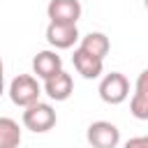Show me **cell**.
<instances>
[{
  "instance_id": "cell-10",
  "label": "cell",
  "mask_w": 148,
  "mask_h": 148,
  "mask_svg": "<svg viewBox=\"0 0 148 148\" xmlns=\"http://www.w3.org/2000/svg\"><path fill=\"white\" fill-rule=\"evenodd\" d=\"M72 62H74V69L83 76V79H99L102 72H104V60L81 51V49H74V56H72Z\"/></svg>"
},
{
  "instance_id": "cell-1",
  "label": "cell",
  "mask_w": 148,
  "mask_h": 148,
  "mask_svg": "<svg viewBox=\"0 0 148 148\" xmlns=\"http://www.w3.org/2000/svg\"><path fill=\"white\" fill-rule=\"evenodd\" d=\"M21 120H23V127H25V130H30V132H35V134H44V132H49V130L56 127L58 116H56V109H53L51 104H46V102H35V104L25 106Z\"/></svg>"
},
{
  "instance_id": "cell-9",
  "label": "cell",
  "mask_w": 148,
  "mask_h": 148,
  "mask_svg": "<svg viewBox=\"0 0 148 148\" xmlns=\"http://www.w3.org/2000/svg\"><path fill=\"white\" fill-rule=\"evenodd\" d=\"M44 92H46L53 102H65V99H69V95L74 92V81H72V76L62 69V72H58L56 76H51V79L44 81Z\"/></svg>"
},
{
  "instance_id": "cell-11",
  "label": "cell",
  "mask_w": 148,
  "mask_h": 148,
  "mask_svg": "<svg viewBox=\"0 0 148 148\" xmlns=\"http://www.w3.org/2000/svg\"><path fill=\"white\" fill-rule=\"evenodd\" d=\"M79 49L95 56V58H99V60H104L109 56V51H111V42H109V37L104 32H88L86 37H81Z\"/></svg>"
},
{
  "instance_id": "cell-14",
  "label": "cell",
  "mask_w": 148,
  "mask_h": 148,
  "mask_svg": "<svg viewBox=\"0 0 148 148\" xmlns=\"http://www.w3.org/2000/svg\"><path fill=\"white\" fill-rule=\"evenodd\" d=\"M2 92H5V65L0 60V97H2Z\"/></svg>"
},
{
  "instance_id": "cell-4",
  "label": "cell",
  "mask_w": 148,
  "mask_h": 148,
  "mask_svg": "<svg viewBox=\"0 0 148 148\" xmlns=\"http://www.w3.org/2000/svg\"><path fill=\"white\" fill-rule=\"evenodd\" d=\"M86 139L90 148H116L120 143V130L109 120H95L88 125Z\"/></svg>"
},
{
  "instance_id": "cell-3",
  "label": "cell",
  "mask_w": 148,
  "mask_h": 148,
  "mask_svg": "<svg viewBox=\"0 0 148 148\" xmlns=\"http://www.w3.org/2000/svg\"><path fill=\"white\" fill-rule=\"evenodd\" d=\"M102 102L106 104H123L127 97H130V81L123 72H111V74H104L102 81H99V88H97Z\"/></svg>"
},
{
  "instance_id": "cell-7",
  "label": "cell",
  "mask_w": 148,
  "mask_h": 148,
  "mask_svg": "<svg viewBox=\"0 0 148 148\" xmlns=\"http://www.w3.org/2000/svg\"><path fill=\"white\" fill-rule=\"evenodd\" d=\"M130 113L136 120H148V69H143L136 76L134 95L130 99Z\"/></svg>"
},
{
  "instance_id": "cell-8",
  "label": "cell",
  "mask_w": 148,
  "mask_h": 148,
  "mask_svg": "<svg viewBox=\"0 0 148 148\" xmlns=\"http://www.w3.org/2000/svg\"><path fill=\"white\" fill-rule=\"evenodd\" d=\"M32 72L37 74V79H44L46 81V79L56 76L58 72H62V58L56 51H51V49L39 51L32 58Z\"/></svg>"
},
{
  "instance_id": "cell-2",
  "label": "cell",
  "mask_w": 148,
  "mask_h": 148,
  "mask_svg": "<svg viewBox=\"0 0 148 148\" xmlns=\"http://www.w3.org/2000/svg\"><path fill=\"white\" fill-rule=\"evenodd\" d=\"M39 95H42V88L32 74H18L9 83V99L21 109L39 102Z\"/></svg>"
},
{
  "instance_id": "cell-13",
  "label": "cell",
  "mask_w": 148,
  "mask_h": 148,
  "mask_svg": "<svg viewBox=\"0 0 148 148\" xmlns=\"http://www.w3.org/2000/svg\"><path fill=\"white\" fill-rule=\"evenodd\" d=\"M123 148H148V134L146 136H134V139L125 141Z\"/></svg>"
},
{
  "instance_id": "cell-6",
  "label": "cell",
  "mask_w": 148,
  "mask_h": 148,
  "mask_svg": "<svg viewBox=\"0 0 148 148\" xmlns=\"http://www.w3.org/2000/svg\"><path fill=\"white\" fill-rule=\"evenodd\" d=\"M46 42L53 49H72L79 42V28L69 23H49L46 25Z\"/></svg>"
},
{
  "instance_id": "cell-12",
  "label": "cell",
  "mask_w": 148,
  "mask_h": 148,
  "mask_svg": "<svg viewBox=\"0 0 148 148\" xmlns=\"http://www.w3.org/2000/svg\"><path fill=\"white\" fill-rule=\"evenodd\" d=\"M21 146V127L14 118L0 116V148H18Z\"/></svg>"
},
{
  "instance_id": "cell-15",
  "label": "cell",
  "mask_w": 148,
  "mask_h": 148,
  "mask_svg": "<svg viewBox=\"0 0 148 148\" xmlns=\"http://www.w3.org/2000/svg\"><path fill=\"white\" fill-rule=\"evenodd\" d=\"M146 9H148V0H146Z\"/></svg>"
},
{
  "instance_id": "cell-5",
  "label": "cell",
  "mask_w": 148,
  "mask_h": 148,
  "mask_svg": "<svg viewBox=\"0 0 148 148\" xmlns=\"http://www.w3.org/2000/svg\"><path fill=\"white\" fill-rule=\"evenodd\" d=\"M81 2L79 0H49L46 5V16L51 18L49 23H69L76 25L81 18Z\"/></svg>"
}]
</instances>
